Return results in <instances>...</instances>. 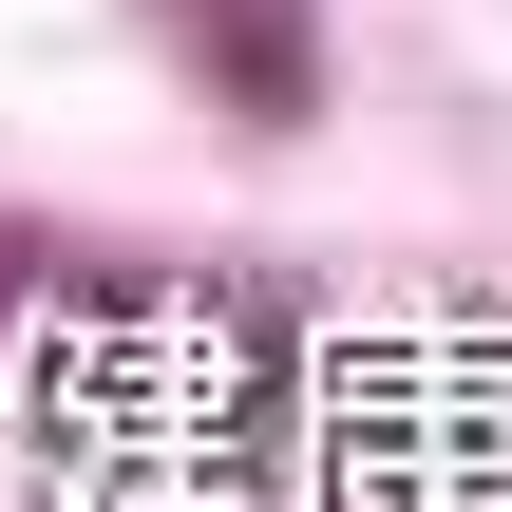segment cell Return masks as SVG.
<instances>
[{
    "label": "cell",
    "instance_id": "obj_1",
    "mask_svg": "<svg viewBox=\"0 0 512 512\" xmlns=\"http://www.w3.org/2000/svg\"><path fill=\"white\" fill-rule=\"evenodd\" d=\"M152 19H171V57H190L228 114H266V133L323 114V38H304V0H152Z\"/></svg>",
    "mask_w": 512,
    "mask_h": 512
}]
</instances>
